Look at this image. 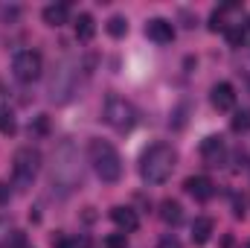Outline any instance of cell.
Listing matches in <instances>:
<instances>
[{
	"label": "cell",
	"instance_id": "obj_1",
	"mask_svg": "<svg viewBox=\"0 0 250 248\" xmlns=\"http://www.w3.org/2000/svg\"><path fill=\"white\" fill-rule=\"evenodd\" d=\"M175 161H178V152L169 143H154L140 158V175H143V181L146 184H163L172 175Z\"/></svg>",
	"mask_w": 250,
	"mask_h": 248
},
{
	"label": "cell",
	"instance_id": "obj_2",
	"mask_svg": "<svg viewBox=\"0 0 250 248\" xmlns=\"http://www.w3.org/2000/svg\"><path fill=\"white\" fill-rule=\"evenodd\" d=\"M87 155H90V164H93V170L102 181L114 184V181L123 178V158L108 140H90Z\"/></svg>",
	"mask_w": 250,
	"mask_h": 248
},
{
	"label": "cell",
	"instance_id": "obj_3",
	"mask_svg": "<svg viewBox=\"0 0 250 248\" xmlns=\"http://www.w3.org/2000/svg\"><path fill=\"white\" fill-rule=\"evenodd\" d=\"M38 164H41L38 149H32V146L18 149V152H15V158H12V184L18 187V190H29L32 181H35Z\"/></svg>",
	"mask_w": 250,
	"mask_h": 248
},
{
	"label": "cell",
	"instance_id": "obj_4",
	"mask_svg": "<svg viewBox=\"0 0 250 248\" xmlns=\"http://www.w3.org/2000/svg\"><path fill=\"white\" fill-rule=\"evenodd\" d=\"M102 117H105V123L111 125V128H117V131H128L131 125L137 123L134 105L125 97H117V94H108V99L102 105Z\"/></svg>",
	"mask_w": 250,
	"mask_h": 248
},
{
	"label": "cell",
	"instance_id": "obj_5",
	"mask_svg": "<svg viewBox=\"0 0 250 248\" xmlns=\"http://www.w3.org/2000/svg\"><path fill=\"white\" fill-rule=\"evenodd\" d=\"M12 73H15V79H21V82H35V79L44 73V59H41V53H38V50H23V53H18L15 62H12Z\"/></svg>",
	"mask_w": 250,
	"mask_h": 248
},
{
	"label": "cell",
	"instance_id": "obj_6",
	"mask_svg": "<svg viewBox=\"0 0 250 248\" xmlns=\"http://www.w3.org/2000/svg\"><path fill=\"white\" fill-rule=\"evenodd\" d=\"M76 73L62 64L59 70H56V76H53V82H50V97L56 99V102H67L70 99V94H73V88H76V79H73Z\"/></svg>",
	"mask_w": 250,
	"mask_h": 248
},
{
	"label": "cell",
	"instance_id": "obj_7",
	"mask_svg": "<svg viewBox=\"0 0 250 248\" xmlns=\"http://www.w3.org/2000/svg\"><path fill=\"white\" fill-rule=\"evenodd\" d=\"M146 35H148L154 44H172V41H175V26H172V21H166V18H151V21L146 24Z\"/></svg>",
	"mask_w": 250,
	"mask_h": 248
},
{
	"label": "cell",
	"instance_id": "obj_8",
	"mask_svg": "<svg viewBox=\"0 0 250 248\" xmlns=\"http://www.w3.org/2000/svg\"><path fill=\"white\" fill-rule=\"evenodd\" d=\"M184 190H187L192 198H198V201H209L215 196V184L207 175H189L187 181H184Z\"/></svg>",
	"mask_w": 250,
	"mask_h": 248
},
{
	"label": "cell",
	"instance_id": "obj_9",
	"mask_svg": "<svg viewBox=\"0 0 250 248\" xmlns=\"http://www.w3.org/2000/svg\"><path fill=\"white\" fill-rule=\"evenodd\" d=\"M212 108L215 111H233V105H236V88L230 85V82H218L215 88H212Z\"/></svg>",
	"mask_w": 250,
	"mask_h": 248
},
{
	"label": "cell",
	"instance_id": "obj_10",
	"mask_svg": "<svg viewBox=\"0 0 250 248\" xmlns=\"http://www.w3.org/2000/svg\"><path fill=\"white\" fill-rule=\"evenodd\" d=\"M201 158H204V164L207 167H218V164H224V140L221 137H207L204 143H201Z\"/></svg>",
	"mask_w": 250,
	"mask_h": 248
},
{
	"label": "cell",
	"instance_id": "obj_11",
	"mask_svg": "<svg viewBox=\"0 0 250 248\" xmlns=\"http://www.w3.org/2000/svg\"><path fill=\"white\" fill-rule=\"evenodd\" d=\"M111 219H114V225H117L123 234H131V231H137V228H140V216H137L131 207H123V204L111 210Z\"/></svg>",
	"mask_w": 250,
	"mask_h": 248
},
{
	"label": "cell",
	"instance_id": "obj_12",
	"mask_svg": "<svg viewBox=\"0 0 250 248\" xmlns=\"http://www.w3.org/2000/svg\"><path fill=\"white\" fill-rule=\"evenodd\" d=\"M212 231H215V222H212L209 216H198V219L192 222V243H195V246H204V243H209Z\"/></svg>",
	"mask_w": 250,
	"mask_h": 248
},
{
	"label": "cell",
	"instance_id": "obj_13",
	"mask_svg": "<svg viewBox=\"0 0 250 248\" xmlns=\"http://www.w3.org/2000/svg\"><path fill=\"white\" fill-rule=\"evenodd\" d=\"M67 18H70V6L67 3H50L44 9V24L47 26H62V24H67Z\"/></svg>",
	"mask_w": 250,
	"mask_h": 248
},
{
	"label": "cell",
	"instance_id": "obj_14",
	"mask_svg": "<svg viewBox=\"0 0 250 248\" xmlns=\"http://www.w3.org/2000/svg\"><path fill=\"white\" fill-rule=\"evenodd\" d=\"M93 35H96V21H93L90 12H82V15L76 18V38H79V41H90Z\"/></svg>",
	"mask_w": 250,
	"mask_h": 248
},
{
	"label": "cell",
	"instance_id": "obj_15",
	"mask_svg": "<svg viewBox=\"0 0 250 248\" xmlns=\"http://www.w3.org/2000/svg\"><path fill=\"white\" fill-rule=\"evenodd\" d=\"M160 219L169 222V225H178L184 219V207L175 198H166V201H160Z\"/></svg>",
	"mask_w": 250,
	"mask_h": 248
},
{
	"label": "cell",
	"instance_id": "obj_16",
	"mask_svg": "<svg viewBox=\"0 0 250 248\" xmlns=\"http://www.w3.org/2000/svg\"><path fill=\"white\" fill-rule=\"evenodd\" d=\"M230 128H233L236 134H242V131H250V108H245V111H236V117H233Z\"/></svg>",
	"mask_w": 250,
	"mask_h": 248
},
{
	"label": "cell",
	"instance_id": "obj_17",
	"mask_svg": "<svg viewBox=\"0 0 250 248\" xmlns=\"http://www.w3.org/2000/svg\"><path fill=\"white\" fill-rule=\"evenodd\" d=\"M108 35H114V38H123L125 32H128V24H125V18H120V15H114L111 21H108Z\"/></svg>",
	"mask_w": 250,
	"mask_h": 248
},
{
	"label": "cell",
	"instance_id": "obj_18",
	"mask_svg": "<svg viewBox=\"0 0 250 248\" xmlns=\"http://www.w3.org/2000/svg\"><path fill=\"white\" fill-rule=\"evenodd\" d=\"M15 117H12V111L9 108H0V134H15Z\"/></svg>",
	"mask_w": 250,
	"mask_h": 248
},
{
	"label": "cell",
	"instance_id": "obj_19",
	"mask_svg": "<svg viewBox=\"0 0 250 248\" xmlns=\"http://www.w3.org/2000/svg\"><path fill=\"white\" fill-rule=\"evenodd\" d=\"M224 32H227V41H230L233 47H242V44H245V38H248V32H245L242 26H227Z\"/></svg>",
	"mask_w": 250,
	"mask_h": 248
},
{
	"label": "cell",
	"instance_id": "obj_20",
	"mask_svg": "<svg viewBox=\"0 0 250 248\" xmlns=\"http://www.w3.org/2000/svg\"><path fill=\"white\" fill-rule=\"evenodd\" d=\"M224 12H227V9H215V12L209 15V29H212V32L227 29V24H224Z\"/></svg>",
	"mask_w": 250,
	"mask_h": 248
},
{
	"label": "cell",
	"instance_id": "obj_21",
	"mask_svg": "<svg viewBox=\"0 0 250 248\" xmlns=\"http://www.w3.org/2000/svg\"><path fill=\"white\" fill-rule=\"evenodd\" d=\"M53 248H79V243L73 237H67V234H56L53 237Z\"/></svg>",
	"mask_w": 250,
	"mask_h": 248
},
{
	"label": "cell",
	"instance_id": "obj_22",
	"mask_svg": "<svg viewBox=\"0 0 250 248\" xmlns=\"http://www.w3.org/2000/svg\"><path fill=\"white\" fill-rule=\"evenodd\" d=\"M105 246L108 248H125L128 246V237H125L123 231H120V234H111V237L105 240Z\"/></svg>",
	"mask_w": 250,
	"mask_h": 248
},
{
	"label": "cell",
	"instance_id": "obj_23",
	"mask_svg": "<svg viewBox=\"0 0 250 248\" xmlns=\"http://www.w3.org/2000/svg\"><path fill=\"white\" fill-rule=\"evenodd\" d=\"M157 248H181V243H178V237H172V234H166L160 243H157Z\"/></svg>",
	"mask_w": 250,
	"mask_h": 248
},
{
	"label": "cell",
	"instance_id": "obj_24",
	"mask_svg": "<svg viewBox=\"0 0 250 248\" xmlns=\"http://www.w3.org/2000/svg\"><path fill=\"white\" fill-rule=\"evenodd\" d=\"M9 196H12V190L6 181H0V204H9Z\"/></svg>",
	"mask_w": 250,
	"mask_h": 248
},
{
	"label": "cell",
	"instance_id": "obj_25",
	"mask_svg": "<svg viewBox=\"0 0 250 248\" xmlns=\"http://www.w3.org/2000/svg\"><path fill=\"white\" fill-rule=\"evenodd\" d=\"M3 240H9V222L0 219V243H3Z\"/></svg>",
	"mask_w": 250,
	"mask_h": 248
},
{
	"label": "cell",
	"instance_id": "obj_26",
	"mask_svg": "<svg viewBox=\"0 0 250 248\" xmlns=\"http://www.w3.org/2000/svg\"><path fill=\"white\" fill-rule=\"evenodd\" d=\"M245 32H250V18H248V24H245Z\"/></svg>",
	"mask_w": 250,
	"mask_h": 248
},
{
	"label": "cell",
	"instance_id": "obj_27",
	"mask_svg": "<svg viewBox=\"0 0 250 248\" xmlns=\"http://www.w3.org/2000/svg\"><path fill=\"white\" fill-rule=\"evenodd\" d=\"M248 248H250V243H248Z\"/></svg>",
	"mask_w": 250,
	"mask_h": 248
}]
</instances>
